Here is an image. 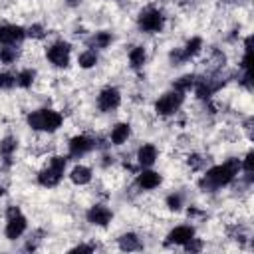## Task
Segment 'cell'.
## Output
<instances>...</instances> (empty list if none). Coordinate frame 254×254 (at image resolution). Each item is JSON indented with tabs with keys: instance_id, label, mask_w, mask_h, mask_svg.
Instances as JSON below:
<instances>
[{
	"instance_id": "9a60e30c",
	"label": "cell",
	"mask_w": 254,
	"mask_h": 254,
	"mask_svg": "<svg viewBox=\"0 0 254 254\" xmlns=\"http://www.w3.org/2000/svg\"><path fill=\"white\" fill-rule=\"evenodd\" d=\"M129 135H131V127L127 123H117L111 131V141H113V145H123Z\"/></svg>"
},
{
	"instance_id": "7402d4cb",
	"label": "cell",
	"mask_w": 254,
	"mask_h": 254,
	"mask_svg": "<svg viewBox=\"0 0 254 254\" xmlns=\"http://www.w3.org/2000/svg\"><path fill=\"white\" fill-rule=\"evenodd\" d=\"M200 46H202V40H200V38H192V40H189V44H187V48L183 50V54H185V58L189 60V58H192L194 54H198V52H200Z\"/></svg>"
},
{
	"instance_id": "e0dca14e",
	"label": "cell",
	"mask_w": 254,
	"mask_h": 254,
	"mask_svg": "<svg viewBox=\"0 0 254 254\" xmlns=\"http://www.w3.org/2000/svg\"><path fill=\"white\" fill-rule=\"evenodd\" d=\"M119 248H121V250H127V252H129V250H139V248H141V242H139V238H137L135 234L129 232V234H123V236L119 238Z\"/></svg>"
},
{
	"instance_id": "5b68a950",
	"label": "cell",
	"mask_w": 254,
	"mask_h": 254,
	"mask_svg": "<svg viewBox=\"0 0 254 254\" xmlns=\"http://www.w3.org/2000/svg\"><path fill=\"white\" fill-rule=\"evenodd\" d=\"M24 230H26V218L20 214V210L16 206H10L8 208V222H6V238L16 240Z\"/></svg>"
},
{
	"instance_id": "5bb4252c",
	"label": "cell",
	"mask_w": 254,
	"mask_h": 254,
	"mask_svg": "<svg viewBox=\"0 0 254 254\" xmlns=\"http://www.w3.org/2000/svg\"><path fill=\"white\" fill-rule=\"evenodd\" d=\"M157 159V149L153 145H143L139 151H137V161L143 165V167H149L153 165Z\"/></svg>"
},
{
	"instance_id": "4dcf8cb0",
	"label": "cell",
	"mask_w": 254,
	"mask_h": 254,
	"mask_svg": "<svg viewBox=\"0 0 254 254\" xmlns=\"http://www.w3.org/2000/svg\"><path fill=\"white\" fill-rule=\"evenodd\" d=\"M28 34H30L32 38H42V36H44V30H42V26H32V28L28 30Z\"/></svg>"
},
{
	"instance_id": "d6a6232c",
	"label": "cell",
	"mask_w": 254,
	"mask_h": 254,
	"mask_svg": "<svg viewBox=\"0 0 254 254\" xmlns=\"http://www.w3.org/2000/svg\"><path fill=\"white\" fill-rule=\"evenodd\" d=\"M75 2H77V0H69V4H75Z\"/></svg>"
},
{
	"instance_id": "f546056e",
	"label": "cell",
	"mask_w": 254,
	"mask_h": 254,
	"mask_svg": "<svg viewBox=\"0 0 254 254\" xmlns=\"http://www.w3.org/2000/svg\"><path fill=\"white\" fill-rule=\"evenodd\" d=\"M185 248H187L189 252H194V250H200V248H202V244H200V242H198V240L192 236V238H190V240L185 244Z\"/></svg>"
},
{
	"instance_id": "30bf717a",
	"label": "cell",
	"mask_w": 254,
	"mask_h": 254,
	"mask_svg": "<svg viewBox=\"0 0 254 254\" xmlns=\"http://www.w3.org/2000/svg\"><path fill=\"white\" fill-rule=\"evenodd\" d=\"M93 139H89V137H85V135H77V137H73L71 141H69V153H71V157H81V155H85L87 151H91L93 149Z\"/></svg>"
},
{
	"instance_id": "8fae6325",
	"label": "cell",
	"mask_w": 254,
	"mask_h": 254,
	"mask_svg": "<svg viewBox=\"0 0 254 254\" xmlns=\"http://www.w3.org/2000/svg\"><path fill=\"white\" fill-rule=\"evenodd\" d=\"M192 236H194L192 226H177V228H173V230L169 232L167 242H169V244H183V246H185Z\"/></svg>"
},
{
	"instance_id": "4fadbf2b",
	"label": "cell",
	"mask_w": 254,
	"mask_h": 254,
	"mask_svg": "<svg viewBox=\"0 0 254 254\" xmlns=\"http://www.w3.org/2000/svg\"><path fill=\"white\" fill-rule=\"evenodd\" d=\"M137 183H139V187H141V189L151 190V189L159 187V183H161V175H159V173H155V171H143V173L139 175Z\"/></svg>"
},
{
	"instance_id": "83f0119b",
	"label": "cell",
	"mask_w": 254,
	"mask_h": 254,
	"mask_svg": "<svg viewBox=\"0 0 254 254\" xmlns=\"http://www.w3.org/2000/svg\"><path fill=\"white\" fill-rule=\"evenodd\" d=\"M16 83V77L10 73H0V89H8Z\"/></svg>"
},
{
	"instance_id": "52a82bcc",
	"label": "cell",
	"mask_w": 254,
	"mask_h": 254,
	"mask_svg": "<svg viewBox=\"0 0 254 254\" xmlns=\"http://www.w3.org/2000/svg\"><path fill=\"white\" fill-rule=\"evenodd\" d=\"M48 60L58 65V67H65L69 62V44L65 42H56L54 46H50L48 50Z\"/></svg>"
},
{
	"instance_id": "6da1fadb",
	"label": "cell",
	"mask_w": 254,
	"mask_h": 254,
	"mask_svg": "<svg viewBox=\"0 0 254 254\" xmlns=\"http://www.w3.org/2000/svg\"><path fill=\"white\" fill-rule=\"evenodd\" d=\"M238 171H240V161L238 159H230L224 165H216V167L208 169L206 175H204V181L200 185L202 187H212V189L224 187L238 175Z\"/></svg>"
},
{
	"instance_id": "cb8c5ba5",
	"label": "cell",
	"mask_w": 254,
	"mask_h": 254,
	"mask_svg": "<svg viewBox=\"0 0 254 254\" xmlns=\"http://www.w3.org/2000/svg\"><path fill=\"white\" fill-rule=\"evenodd\" d=\"M16 145H18V141H16L14 137H6V139H2V143H0V153H2L4 157H10V155L16 151Z\"/></svg>"
},
{
	"instance_id": "f1b7e54d",
	"label": "cell",
	"mask_w": 254,
	"mask_h": 254,
	"mask_svg": "<svg viewBox=\"0 0 254 254\" xmlns=\"http://www.w3.org/2000/svg\"><path fill=\"white\" fill-rule=\"evenodd\" d=\"M252 163H254V153H248L244 163H240V169H244L246 175H248V173H252Z\"/></svg>"
},
{
	"instance_id": "1f68e13d",
	"label": "cell",
	"mask_w": 254,
	"mask_h": 254,
	"mask_svg": "<svg viewBox=\"0 0 254 254\" xmlns=\"http://www.w3.org/2000/svg\"><path fill=\"white\" fill-rule=\"evenodd\" d=\"M91 250H93L91 246H85V244H79V246H75V248H73L71 252H91Z\"/></svg>"
},
{
	"instance_id": "2e32d148",
	"label": "cell",
	"mask_w": 254,
	"mask_h": 254,
	"mask_svg": "<svg viewBox=\"0 0 254 254\" xmlns=\"http://www.w3.org/2000/svg\"><path fill=\"white\" fill-rule=\"evenodd\" d=\"M69 177H71V181L75 185H87L91 181V171L87 167H83V165H77V167H73Z\"/></svg>"
},
{
	"instance_id": "3957f363",
	"label": "cell",
	"mask_w": 254,
	"mask_h": 254,
	"mask_svg": "<svg viewBox=\"0 0 254 254\" xmlns=\"http://www.w3.org/2000/svg\"><path fill=\"white\" fill-rule=\"evenodd\" d=\"M64 169H65V159L64 157H52L50 165L38 175L40 185H44V187H56L62 181Z\"/></svg>"
},
{
	"instance_id": "603a6c76",
	"label": "cell",
	"mask_w": 254,
	"mask_h": 254,
	"mask_svg": "<svg viewBox=\"0 0 254 254\" xmlns=\"http://www.w3.org/2000/svg\"><path fill=\"white\" fill-rule=\"evenodd\" d=\"M34 69H24V71H20L18 73V77H16V83L20 85V87H30L32 85V81H34Z\"/></svg>"
},
{
	"instance_id": "4316f807",
	"label": "cell",
	"mask_w": 254,
	"mask_h": 254,
	"mask_svg": "<svg viewBox=\"0 0 254 254\" xmlns=\"http://www.w3.org/2000/svg\"><path fill=\"white\" fill-rule=\"evenodd\" d=\"M181 204H183L181 194H169V196H167V206H169L171 210H179Z\"/></svg>"
},
{
	"instance_id": "7c38bea8",
	"label": "cell",
	"mask_w": 254,
	"mask_h": 254,
	"mask_svg": "<svg viewBox=\"0 0 254 254\" xmlns=\"http://www.w3.org/2000/svg\"><path fill=\"white\" fill-rule=\"evenodd\" d=\"M26 36L22 26H6L2 24V36H0V44H16L22 42Z\"/></svg>"
},
{
	"instance_id": "d4e9b609",
	"label": "cell",
	"mask_w": 254,
	"mask_h": 254,
	"mask_svg": "<svg viewBox=\"0 0 254 254\" xmlns=\"http://www.w3.org/2000/svg\"><path fill=\"white\" fill-rule=\"evenodd\" d=\"M194 85V75H183V77H179L177 81H175V89L177 91H187V89H190Z\"/></svg>"
},
{
	"instance_id": "8992f818",
	"label": "cell",
	"mask_w": 254,
	"mask_h": 254,
	"mask_svg": "<svg viewBox=\"0 0 254 254\" xmlns=\"http://www.w3.org/2000/svg\"><path fill=\"white\" fill-rule=\"evenodd\" d=\"M163 22H165L163 14L155 8H149V10L141 12V16H139V28L143 32H159L163 28Z\"/></svg>"
},
{
	"instance_id": "ac0fdd59",
	"label": "cell",
	"mask_w": 254,
	"mask_h": 254,
	"mask_svg": "<svg viewBox=\"0 0 254 254\" xmlns=\"http://www.w3.org/2000/svg\"><path fill=\"white\" fill-rule=\"evenodd\" d=\"M145 50L141 48V46H137V48H133L131 52H129V62H131V65L133 67H141L143 64H145Z\"/></svg>"
},
{
	"instance_id": "484cf974",
	"label": "cell",
	"mask_w": 254,
	"mask_h": 254,
	"mask_svg": "<svg viewBox=\"0 0 254 254\" xmlns=\"http://www.w3.org/2000/svg\"><path fill=\"white\" fill-rule=\"evenodd\" d=\"M93 44L99 46V48H107V46L111 44V34H107V32H99V34H95Z\"/></svg>"
},
{
	"instance_id": "44dd1931",
	"label": "cell",
	"mask_w": 254,
	"mask_h": 254,
	"mask_svg": "<svg viewBox=\"0 0 254 254\" xmlns=\"http://www.w3.org/2000/svg\"><path fill=\"white\" fill-rule=\"evenodd\" d=\"M16 56H18V52H16V48H12V44H6L4 48H0V62L2 64H12L16 60Z\"/></svg>"
},
{
	"instance_id": "d6986e66",
	"label": "cell",
	"mask_w": 254,
	"mask_h": 254,
	"mask_svg": "<svg viewBox=\"0 0 254 254\" xmlns=\"http://www.w3.org/2000/svg\"><path fill=\"white\" fill-rule=\"evenodd\" d=\"M77 64L81 65V67H93L95 64H97V56H95V52L93 50H87V52H83L79 58H77Z\"/></svg>"
},
{
	"instance_id": "9c48e42d",
	"label": "cell",
	"mask_w": 254,
	"mask_h": 254,
	"mask_svg": "<svg viewBox=\"0 0 254 254\" xmlns=\"http://www.w3.org/2000/svg\"><path fill=\"white\" fill-rule=\"evenodd\" d=\"M111 216H113L111 210L105 208V206H101V204H95V206H91L87 210V220L91 224H97V226H107L109 220H111Z\"/></svg>"
},
{
	"instance_id": "277c9868",
	"label": "cell",
	"mask_w": 254,
	"mask_h": 254,
	"mask_svg": "<svg viewBox=\"0 0 254 254\" xmlns=\"http://www.w3.org/2000/svg\"><path fill=\"white\" fill-rule=\"evenodd\" d=\"M181 103H183V91H169V93H165L157 103H155V111L159 113V115H171V113H175L179 107H181Z\"/></svg>"
},
{
	"instance_id": "7a4b0ae2",
	"label": "cell",
	"mask_w": 254,
	"mask_h": 254,
	"mask_svg": "<svg viewBox=\"0 0 254 254\" xmlns=\"http://www.w3.org/2000/svg\"><path fill=\"white\" fill-rule=\"evenodd\" d=\"M62 115L58 111H52V109H38V111H32L28 115V125L36 131H56L60 125H62Z\"/></svg>"
},
{
	"instance_id": "ffe728a7",
	"label": "cell",
	"mask_w": 254,
	"mask_h": 254,
	"mask_svg": "<svg viewBox=\"0 0 254 254\" xmlns=\"http://www.w3.org/2000/svg\"><path fill=\"white\" fill-rule=\"evenodd\" d=\"M212 91H214V85H212L208 79H200V81H196V95H198L200 99L210 97Z\"/></svg>"
},
{
	"instance_id": "ba28073f",
	"label": "cell",
	"mask_w": 254,
	"mask_h": 254,
	"mask_svg": "<svg viewBox=\"0 0 254 254\" xmlns=\"http://www.w3.org/2000/svg\"><path fill=\"white\" fill-rule=\"evenodd\" d=\"M119 103H121V95H119V91L115 87H105L97 97V105H99L101 111H111Z\"/></svg>"
}]
</instances>
